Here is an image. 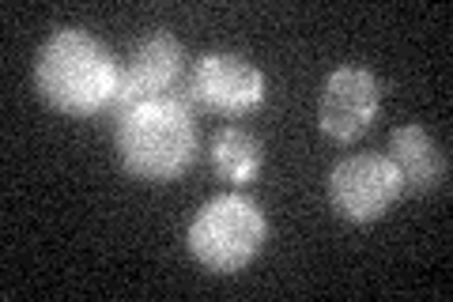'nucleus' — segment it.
Here are the masks:
<instances>
[{"label": "nucleus", "mask_w": 453, "mask_h": 302, "mask_svg": "<svg viewBox=\"0 0 453 302\" xmlns=\"http://www.w3.org/2000/svg\"><path fill=\"white\" fill-rule=\"evenodd\" d=\"M121 61L91 31L65 27L38 46L35 83L38 95L68 118H95L113 106Z\"/></svg>", "instance_id": "nucleus-1"}, {"label": "nucleus", "mask_w": 453, "mask_h": 302, "mask_svg": "<svg viewBox=\"0 0 453 302\" xmlns=\"http://www.w3.org/2000/svg\"><path fill=\"white\" fill-rule=\"evenodd\" d=\"M118 159L136 182H174L196 159V121L189 91L151 98L118 118Z\"/></svg>", "instance_id": "nucleus-2"}, {"label": "nucleus", "mask_w": 453, "mask_h": 302, "mask_svg": "<svg viewBox=\"0 0 453 302\" xmlns=\"http://www.w3.org/2000/svg\"><path fill=\"white\" fill-rule=\"evenodd\" d=\"M265 238V212L242 193H223L193 215L186 246L196 257V265H204L216 276H231L261 253Z\"/></svg>", "instance_id": "nucleus-3"}, {"label": "nucleus", "mask_w": 453, "mask_h": 302, "mask_svg": "<svg viewBox=\"0 0 453 302\" xmlns=\"http://www.w3.org/2000/svg\"><path fill=\"white\" fill-rule=\"evenodd\" d=\"M186 50L170 31H155L144 42H136L129 57L121 61L118 76V95H113L110 113L121 118L125 110H133L151 98H166L186 91Z\"/></svg>", "instance_id": "nucleus-4"}, {"label": "nucleus", "mask_w": 453, "mask_h": 302, "mask_svg": "<svg viewBox=\"0 0 453 302\" xmlns=\"http://www.w3.org/2000/svg\"><path fill=\"white\" fill-rule=\"evenodd\" d=\"M404 193V182L389 155H348L329 174V200L336 215L351 223L381 220Z\"/></svg>", "instance_id": "nucleus-5"}, {"label": "nucleus", "mask_w": 453, "mask_h": 302, "mask_svg": "<svg viewBox=\"0 0 453 302\" xmlns=\"http://www.w3.org/2000/svg\"><path fill=\"white\" fill-rule=\"evenodd\" d=\"M186 91L193 106L226 113V118H242V113L265 103V76L257 65L238 53H204L189 68Z\"/></svg>", "instance_id": "nucleus-6"}, {"label": "nucleus", "mask_w": 453, "mask_h": 302, "mask_svg": "<svg viewBox=\"0 0 453 302\" xmlns=\"http://www.w3.org/2000/svg\"><path fill=\"white\" fill-rule=\"evenodd\" d=\"M381 110V83L371 68L340 65L329 72L318 98V128L329 140H359Z\"/></svg>", "instance_id": "nucleus-7"}, {"label": "nucleus", "mask_w": 453, "mask_h": 302, "mask_svg": "<svg viewBox=\"0 0 453 302\" xmlns=\"http://www.w3.org/2000/svg\"><path fill=\"white\" fill-rule=\"evenodd\" d=\"M389 163L396 166L404 190L416 193H431L446 182L449 163L446 151L431 140V133L423 125H401L389 133Z\"/></svg>", "instance_id": "nucleus-8"}, {"label": "nucleus", "mask_w": 453, "mask_h": 302, "mask_svg": "<svg viewBox=\"0 0 453 302\" xmlns=\"http://www.w3.org/2000/svg\"><path fill=\"white\" fill-rule=\"evenodd\" d=\"M261 163H265V143L242 125H226L211 140V166L226 182H238V185L253 182Z\"/></svg>", "instance_id": "nucleus-9"}]
</instances>
